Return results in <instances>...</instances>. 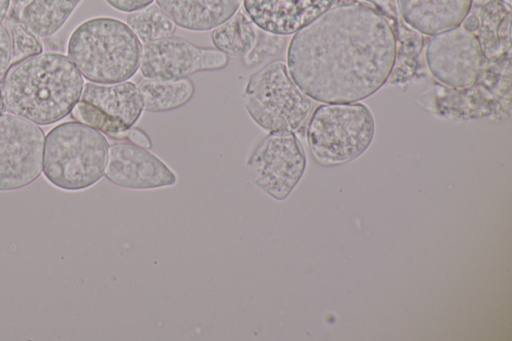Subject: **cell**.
Segmentation results:
<instances>
[{
    "label": "cell",
    "instance_id": "6da1fadb",
    "mask_svg": "<svg viewBox=\"0 0 512 341\" xmlns=\"http://www.w3.org/2000/svg\"><path fill=\"white\" fill-rule=\"evenodd\" d=\"M397 47L388 21L360 2L335 3L293 34L288 72L309 98L322 103L359 102L389 79Z\"/></svg>",
    "mask_w": 512,
    "mask_h": 341
},
{
    "label": "cell",
    "instance_id": "7a4b0ae2",
    "mask_svg": "<svg viewBox=\"0 0 512 341\" xmlns=\"http://www.w3.org/2000/svg\"><path fill=\"white\" fill-rule=\"evenodd\" d=\"M0 87L5 110L46 126L71 113L84 79L68 56L42 51L12 63Z\"/></svg>",
    "mask_w": 512,
    "mask_h": 341
},
{
    "label": "cell",
    "instance_id": "3957f363",
    "mask_svg": "<svg viewBox=\"0 0 512 341\" xmlns=\"http://www.w3.org/2000/svg\"><path fill=\"white\" fill-rule=\"evenodd\" d=\"M141 51V42L129 26L110 16L80 23L67 45V55L83 78L97 84L129 80L139 70Z\"/></svg>",
    "mask_w": 512,
    "mask_h": 341
},
{
    "label": "cell",
    "instance_id": "277c9868",
    "mask_svg": "<svg viewBox=\"0 0 512 341\" xmlns=\"http://www.w3.org/2000/svg\"><path fill=\"white\" fill-rule=\"evenodd\" d=\"M109 143L99 130L80 121H66L45 137L43 174L55 187L81 191L104 175Z\"/></svg>",
    "mask_w": 512,
    "mask_h": 341
},
{
    "label": "cell",
    "instance_id": "5b68a950",
    "mask_svg": "<svg viewBox=\"0 0 512 341\" xmlns=\"http://www.w3.org/2000/svg\"><path fill=\"white\" fill-rule=\"evenodd\" d=\"M374 134L372 112L361 102L323 103L314 109L306 128L309 149L325 166L355 160L369 148Z\"/></svg>",
    "mask_w": 512,
    "mask_h": 341
},
{
    "label": "cell",
    "instance_id": "8992f818",
    "mask_svg": "<svg viewBox=\"0 0 512 341\" xmlns=\"http://www.w3.org/2000/svg\"><path fill=\"white\" fill-rule=\"evenodd\" d=\"M244 100L250 118L267 133H295L307 121L313 106L281 60L268 63L249 77Z\"/></svg>",
    "mask_w": 512,
    "mask_h": 341
},
{
    "label": "cell",
    "instance_id": "52a82bcc",
    "mask_svg": "<svg viewBox=\"0 0 512 341\" xmlns=\"http://www.w3.org/2000/svg\"><path fill=\"white\" fill-rule=\"evenodd\" d=\"M306 155L294 132L277 131L264 136L248 157L254 184L277 201L285 200L301 180Z\"/></svg>",
    "mask_w": 512,
    "mask_h": 341
},
{
    "label": "cell",
    "instance_id": "ba28073f",
    "mask_svg": "<svg viewBox=\"0 0 512 341\" xmlns=\"http://www.w3.org/2000/svg\"><path fill=\"white\" fill-rule=\"evenodd\" d=\"M45 135L36 124L0 112V191L33 183L43 171Z\"/></svg>",
    "mask_w": 512,
    "mask_h": 341
},
{
    "label": "cell",
    "instance_id": "9c48e42d",
    "mask_svg": "<svg viewBox=\"0 0 512 341\" xmlns=\"http://www.w3.org/2000/svg\"><path fill=\"white\" fill-rule=\"evenodd\" d=\"M425 61L436 80L451 88L464 89L478 81L485 54L476 34L457 26L428 40Z\"/></svg>",
    "mask_w": 512,
    "mask_h": 341
},
{
    "label": "cell",
    "instance_id": "30bf717a",
    "mask_svg": "<svg viewBox=\"0 0 512 341\" xmlns=\"http://www.w3.org/2000/svg\"><path fill=\"white\" fill-rule=\"evenodd\" d=\"M228 62V56L216 48L171 35L142 46L139 70L147 79L180 80L198 72L223 69Z\"/></svg>",
    "mask_w": 512,
    "mask_h": 341
},
{
    "label": "cell",
    "instance_id": "8fae6325",
    "mask_svg": "<svg viewBox=\"0 0 512 341\" xmlns=\"http://www.w3.org/2000/svg\"><path fill=\"white\" fill-rule=\"evenodd\" d=\"M104 175L119 187L136 190L170 187L177 182L175 172L158 156L125 140L109 145Z\"/></svg>",
    "mask_w": 512,
    "mask_h": 341
},
{
    "label": "cell",
    "instance_id": "7c38bea8",
    "mask_svg": "<svg viewBox=\"0 0 512 341\" xmlns=\"http://www.w3.org/2000/svg\"><path fill=\"white\" fill-rule=\"evenodd\" d=\"M337 0H242L243 10L259 29L288 36L308 25Z\"/></svg>",
    "mask_w": 512,
    "mask_h": 341
},
{
    "label": "cell",
    "instance_id": "4fadbf2b",
    "mask_svg": "<svg viewBox=\"0 0 512 341\" xmlns=\"http://www.w3.org/2000/svg\"><path fill=\"white\" fill-rule=\"evenodd\" d=\"M388 21L397 47L396 61L388 81L403 86L417 76L424 47L422 34L411 28L399 12L396 0H364Z\"/></svg>",
    "mask_w": 512,
    "mask_h": 341
},
{
    "label": "cell",
    "instance_id": "5bb4252c",
    "mask_svg": "<svg viewBox=\"0 0 512 341\" xmlns=\"http://www.w3.org/2000/svg\"><path fill=\"white\" fill-rule=\"evenodd\" d=\"M401 17L422 35L433 36L461 25L473 0H396Z\"/></svg>",
    "mask_w": 512,
    "mask_h": 341
},
{
    "label": "cell",
    "instance_id": "9a60e30c",
    "mask_svg": "<svg viewBox=\"0 0 512 341\" xmlns=\"http://www.w3.org/2000/svg\"><path fill=\"white\" fill-rule=\"evenodd\" d=\"M242 0H156V4L182 29L209 31L233 16Z\"/></svg>",
    "mask_w": 512,
    "mask_h": 341
},
{
    "label": "cell",
    "instance_id": "2e32d148",
    "mask_svg": "<svg viewBox=\"0 0 512 341\" xmlns=\"http://www.w3.org/2000/svg\"><path fill=\"white\" fill-rule=\"evenodd\" d=\"M80 100L122 121L128 127L134 126L144 110L139 87L129 80L113 84L86 83Z\"/></svg>",
    "mask_w": 512,
    "mask_h": 341
},
{
    "label": "cell",
    "instance_id": "e0dca14e",
    "mask_svg": "<svg viewBox=\"0 0 512 341\" xmlns=\"http://www.w3.org/2000/svg\"><path fill=\"white\" fill-rule=\"evenodd\" d=\"M83 0H31L22 9L20 21L39 38L56 34Z\"/></svg>",
    "mask_w": 512,
    "mask_h": 341
},
{
    "label": "cell",
    "instance_id": "ac0fdd59",
    "mask_svg": "<svg viewBox=\"0 0 512 341\" xmlns=\"http://www.w3.org/2000/svg\"><path fill=\"white\" fill-rule=\"evenodd\" d=\"M258 30L244 10L239 9L210 31V40L214 48L228 57L244 58L255 46Z\"/></svg>",
    "mask_w": 512,
    "mask_h": 341
},
{
    "label": "cell",
    "instance_id": "d6986e66",
    "mask_svg": "<svg viewBox=\"0 0 512 341\" xmlns=\"http://www.w3.org/2000/svg\"><path fill=\"white\" fill-rule=\"evenodd\" d=\"M476 15L479 19L476 36L485 57H494L505 43L510 44V5L503 0H491Z\"/></svg>",
    "mask_w": 512,
    "mask_h": 341
},
{
    "label": "cell",
    "instance_id": "ffe728a7",
    "mask_svg": "<svg viewBox=\"0 0 512 341\" xmlns=\"http://www.w3.org/2000/svg\"><path fill=\"white\" fill-rule=\"evenodd\" d=\"M144 110L165 112L177 109L191 100L195 87L191 79L153 80L143 78L138 84Z\"/></svg>",
    "mask_w": 512,
    "mask_h": 341
},
{
    "label": "cell",
    "instance_id": "44dd1931",
    "mask_svg": "<svg viewBox=\"0 0 512 341\" xmlns=\"http://www.w3.org/2000/svg\"><path fill=\"white\" fill-rule=\"evenodd\" d=\"M126 24L143 44L169 37L176 30V24L157 4L129 13Z\"/></svg>",
    "mask_w": 512,
    "mask_h": 341
},
{
    "label": "cell",
    "instance_id": "7402d4cb",
    "mask_svg": "<svg viewBox=\"0 0 512 341\" xmlns=\"http://www.w3.org/2000/svg\"><path fill=\"white\" fill-rule=\"evenodd\" d=\"M71 116L112 139L125 141L127 139L130 127L83 100H79L74 106Z\"/></svg>",
    "mask_w": 512,
    "mask_h": 341
},
{
    "label": "cell",
    "instance_id": "603a6c76",
    "mask_svg": "<svg viewBox=\"0 0 512 341\" xmlns=\"http://www.w3.org/2000/svg\"><path fill=\"white\" fill-rule=\"evenodd\" d=\"M5 24L8 25L12 41V63L43 51L40 38L30 32L19 19L7 17Z\"/></svg>",
    "mask_w": 512,
    "mask_h": 341
},
{
    "label": "cell",
    "instance_id": "cb8c5ba5",
    "mask_svg": "<svg viewBox=\"0 0 512 341\" xmlns=\"http://www.w3.org/2000/svg\"><path fill=\"white\" fill-rule=\"evenodd\" d=\"M286 36L271 34L261 29L253 49L243 58L246 66L259 64L267 56L280 53L286 45Z\"/></svg>",
    "mask_w": 512,
    "mask_h": 341
},
{
    "label": "cell",
    "instance_id": "d4e9b609",
    "mask_svg": "<svg viewBox=\"0 0 512 341\" xmlns=\"http://www.w3.org/2000/svg\"><path fill=\"white\" fill-rule=\"evenodd\" d=\"M12 41L8 29L0 24V83L12 63Z\"/></svg>",
    "mask_w": 512,
    "mask_h": 341
},
{
    "label": "cell",
    "instance_id": "484cf974",
    "mask_svg": "<svg viewBox=\"0 0 512 341\" xmlns=\"http://www.w3.org/2000/svg\"><path fill=\"white\" fill-rule=\"evenodd\" d=\"M154 0H105V2L113 9L131 13L142 9L153 3Z\"/></svg>",
    "mask_w": 512,
    "mask_h": 341
},
{
    "label": "cell",
    "instance_id": "4316f807",
    "mask_svg": "<svg viewBox=\"0 0 512 341\" xmlns=\"http://www.w3.org/2000/svg\"><path fill=\"white\" fill-rule=\"evenodd\" d=\"M126 141L147 149L152 146L149 136L143 130L134 126L129 128Z\"/></svg>",
    "mask_w": 512,
    "mask_h": 341
},
{
    "label": "cell",
    "instance_id": "83f0119b",
    "mask_svg": "<svg viewBox=\"0 0 512 341\" xmlns=\"http://www.w3.org/2000/svg\"><path fill=\"white\" fill-rule=\"evenodd\" d=\"M461 24L465 30L474 33L479 27V19L476 14H468Z\"/></svg>",
    "mask_w": 512,
    "mask_h": 341
},
{
    "label": "cell",
    "instance_id": "f1b7e54d",
    "mask_svg": "<svg viewBox=\"0 0 512 341\" xmlns=\"http://www.w3.org/2000/svg\"><path fill=\"white\" fill-rule=\"evenodd\" d=\"M11 0H0V24L6 18V15L9 12Z\"/></svg>",
    "mask_w": 512,
    "mask_h": 341
},
{
    "label": "cell",
    "instance_id": "f546056e",
    "mask_svg": "<svg viewBox=\"0 0 512 341\" xmlns=\"http://www.w3.org/2000/svg\"><path fill=\"white\" fill-rule=\"evenodd\" d=\"M4 110H5V107H4V103H3V99H2V94H1V87H0V112H2Z\"/></svg>",
    "mask_w": 512,
    "mask_h": 341
},
{
    "label": "cell",
    "instance_id": "4dcf8cb0",
    "mask_svg": "<svg viewBox=\"0 0 512 341\" xmlns=\"http://www.w3.org/2000/svg\"><path fill=\"white\" fill-rule=\"evenodd\" d=\"M477 1L480 2V1H483V0H477Z\"/></svg>",
    "mask_w": 512,
    "mask_h": 341
}]
</instances>
